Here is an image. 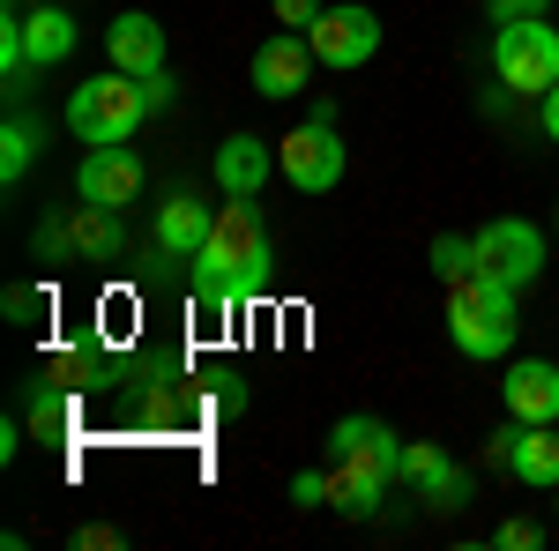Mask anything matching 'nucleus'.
Segmentation results:
<instances>
[{
    "instance_id": "1",
    "label": "nucleus",
    "mask_w": 559,
    "mask_h": 551,
    "mask_svg": "<svg viewBox=\"0 0 559 551\" xmlns=\"http://www.w3.org/2000/svg\"><path fill=\"white\" fill-rule=\"evenodd\" d=\"M515 328H522V291L492 268H471L463 284H448V343L463 358H508L515 350Z\"/></svg>"
},
{
    "instance_id": "2",
    "label": "nucleus",
    "mask_w": 559,
    "mask_h": 551,
    "mask_svg": "<svg viewBox=\"0 0 559 551\" xmlns=\"http://www.w3.org/2000/svg\"><path fill=\"white\" fill-rule=\"evenodd\" d=\"M150 120V97H142V83L134 75H90V83L68 89V128H75V142H134V128Z\"/></svg>"
},
{
    "instance_id": "3",
    "label": "nucleus",
    "mask_w": 559,
    "mask_h": 551,
    "mask_svg": "<svg viewBox=\"0 0 559 551\" xmlns=\"http://www.w3.org/2000/svg\"><path fill=\"white\" fill-rule=\"evenodd\" d=\"M492 68L500 83L522 97H545L559 83V31L545 15H522V23H492Z\"/></svg>"
},
{
    "instance_id": "4",
    "label": "nucleus",
    "mask_w": 559,
    "mask_h": 551,
    "mask_svg": "<svg viewBox=\"0 0 559 551\" xmlns=\"http://www.w3.org/2000/svg\"><path fill=\"white\" fill-rule=\"evenodd\" d=\"M276 171H284L299 194H336V187H344V134H336V112H329V105H321L306 128L284 134Z\"/></svg>"
},
{
    "instance_id": "5",
    "label": "nucleus",
    "mask_w": 559,
    "mask_h": 551,
    "mask_svg": "<svg viewBox=\"0 0 559 551\" xmlns=\"http://www.w3.org/2000/svg\"><path fill=\"white\" fill-rule=\"evenodd\" d=\"M261 261H276L261 209H254V202H239V194H224V209H216V224H210V247L194 254V268H224V276H239V268H261Z\"/></svg>"
},
{
    "instance_id": "6",
    "label": "nucleus",
    "mask_w": 559,
    "mask_h": 551,
    "mask_svg": "<svg viewBox=\"0 0 559 551\" xmlns=\"http://www.w3.org/2000/svg\"><path fill=\"white\" fill-rule=\"evenodd\" d=\"M477 268H492V276H508L515 291H530V284L545 276V231H537L530 216H492V224L477 231Z\"/></svg>"
},
{
    "instance_id": "7",
    "label": "nucleus",
    "mask_w": 559,
    "mask_h": 551,
    "mask_svg": "<svg viewBox=\"0 0 559 551\" xmlns=\"http://www.w3.org/2000/svg\"><path fill=\"white\" fill-rule=\"evenodd\" d=\"M306 38H313V60H321V68L344 75V68H366V60L381 52V15L358 8V0H344V8H321V23H313Z\"/></svg>"
},
{
    "instance_id": "8",
    "label": "nucleus",
    "mask_w": 559,
    "mask_h": 551,
    "mask_svg": "<svg viewBox=\"0 0 559 551\" xmlns=\"http://www.w3.org/2000/svg\"><path fill=\"white\" fill-rule=\"evenodd\" d=\"M134 194H142V157H134L128 142H97V149H83V165H75V202L128 209Z\"/></svg>"
},
{
    "instance_id": "9",
    "label": "nucleus",
    "mask_w": 559,
    "mask_h": 551,
    "mask_svg": "<svg viewBox=\"0 0 559 551\" xmlns=\"http://www.w3.org/2000/svg\"><path fill=\"white\" fill-rule=\"evenodd\" d=\"M492 463H508L522 484H537V492H559V432L552 424L508 418L500 432H492Z\"/></svg>"
},
{
    "instance_id": "10",
    "label": "nucleus",
    "mask_w": 559,
    "mask_h": 551,
    "mask_svg": "<svg viewBox=\"0 0 559 551\" xmlns=\"http://www.w3.org/2000/svg\"><path fill=\"white\" fill-rule=\"evenodd\" d=\"M329 463H358L373 469V477H388V484H403V432H388L381 418H336V432H329Z\"/></svg>"
},
{
    "instance_id": "11",
    "label": "nucleus",
    "mask_w": 559,
    "mask_h": 551,
    "mask_svg": "<svg viewBox=\"0 0 559 551\" xmlns=\"http://www.w3.org/2000/svg\"><path fill=\"white\" fill-rule=\"evenodd\" d=\"M313 68H321V60H313V38H306V31H276V38L254 52V97L284 105V97H299V89H306Z\"/></svg>"
},
{
    "instance_id": "12",
    "label": "nucleus",
    "mask_w": 559,
    "mask_h": 551,
    "mask_svg": "<svg viewBox=\"0 0 559 551\" xmlns=\"http://www.w3.org/2000/svg\"><path fill=\"white\" fill-rule=\"evenodd\" d=\"M105 60L120 68V75H165V23L157 15H142V8H128V15H112L105 23Z\"/></svg>"
},
{
    "instance_id": "13",
    "label": "nucleus",
    "mask_w": 559,
    "mask_h": 551,
    "mask_svg": "<svg viewBox=\"0 0 559 551\" xmlns=\"http://www.w3.org/2000/svg\"><path fill=\"white\" fill-rule=\"evenodd\" d=\"M403 484H411L426 507H463V500H471V477L455 469L448 447H432V440H403Z\"/></svg>"
},
{
    "instance_id": "14",
    "label": "nucleus",
    "mask_w": 559,
    "mask_h": 551,
    "mask_svg": "<svg viewBox=\"0 0 559 551\" xmlns=\"http://www.w3.org/2000/svg\"><path fill=\"white\" fill-rule=\"evenodd\" d=\"M500 403H508V418H522V424H559V366L552 358H522V366H508Z\"/></svg>"
},
{
    "instance_id": "15",
    "label": "nucleus",
    "mask_w": 559,
    "mask_h": 551,
    "mask_svg": "<svg viewBox=\"0 0 559 551\" xmlns=\"http://www.w3.org/2000/svg\"><path fill=\"white\" fill-rule=\"evenodd\" d=\"M269 179H276V149H269L261 134H224V149H216V187L239 194V202H254Z\"/></svg>"
},
{
    "instance_id": "16",
    "label": "nucleus",
    "mask_w": 559,
    "mask_h": 551,
    "mask_svg": "<svg viewBox=\"0 0 559 551\" xmlns=\"http://www.w3.org/2000/svg\"><path fill=\"white\" fill-rule=\"evenodd\" d=\"M210 202H194V194H173L165 209H157V254H173V261H194L202 247H210Z\"/></svg>"
},
{
    "instance_id": "17",
    "label": "nucleus",
    "mask_w": 559,
    "mask_h": 551,
    "mask_svg": "<svg viewBox=\"0 0 559 551\" xmlns=\"http://www.w3.org/2000/svg\"><path fill=\"white\" fill-rule=\"evenodd\" d=\"M75 15L60 8V0H38V8H23V45H31V68H60L68 52H75Z\"/></svg>"
},
{
    "instance_id": "18",
    "label": "nucleus",
    "mask_w": 559,
    "mask_h": 551,
    "mask_svg": "<svg viewBox=\"0 0 559 551\" xmlns=\"http://www.w3.org/2000/svg\"><path fill=\"white\" fill-rule=\"evenodd\" d=\"M388 492H395V484H388V477H373V469H358V463H336V469H329V507H344L350 522H373Z\"/></svg>"
},
{
    "instance_id": "19",
    "label": "nucleus",
    "mask_w": 559,
    "mask_h": 551,
    "mask_svg": "<svg viewBox=\"0 0 559 551\" xmlns=\"http://www.w3.org/2000/svg\"><path fill=\"white\" fill-rule=\"evenodd\" d=\"M75 261H83V268H105V261H120V209L75 202Z\"/></svg>"
},
{
    "instance_id": "20",
    "label": "nucleus",
    "mask_w": 559,
    "mask_h": 551,
    "mask_svg": "<svg viewBox=\"0 0 559 551\" xmlns=\"http://www.w3.org/2000/svg\"><path fill=\"white\" fill-rule=\"evenodd\" d=\"M38 142L45 128L31 112H8V128H0V187H23V171L38 165Z\"/></svg>"
},
{
    "instance_id": "21",
    "label": "nucleus",
    "mask_w": 559,
    "mask_h": 551,
    "mask_svg": "<svg viewBox=\"0 0 559 551\" xmlns=\"http://www.w3.org/2000/svg\"><path fill=\"white\" fill-rule=\"evenodd\" d=\"M471 268H477V239H455V231L432 239V276H440V284H463Z\"/></svg>"
},
{
    "instance_id": "22",
    "label": "nucleus",
    "mask_w": 559,
    "mask_h": 551,
    "mask_svg": "<svg viewBox=\"0 0 559 551\" xmlns=\"http://www.w3.org/2000/svg\"><path fill=\"white\" fill-rule=\"evenodd\" d=\"M31 254H38V261H75V209L45 216L38 231H31Z\"/></svg>"
},
{
    "instance_id": "23",
    "label": "nucleus",
    "mask_w": 559,
    "mask_h": 551,
    "mask_svg": "<svg viewBox=\"0 0 559 551\" xmlns=\"http://www.w3.org/2000/svg\"><path fill=\"white\" fill-rule=\"evenodd\" d=\"M23 68H31V45H23V8H8V15H0V75L15 83Z\"/></svg>"
},
{
    "instance_id": "24",
    "label": "nucleus",
    "mask_w": 559,
    "mask_h": 551,
    "mask_svg": "<svg viewBox=\"0 0 559 551\" xmlns=\"http://www.w3.org/2000/svg\"><path fill=\"white\" fill-rule=\"evenodd\" d=\"M0 313H8L15 328H38V313H45V291H38V284H8V291H0Z\"/></svg>"
},
{
    "instance_id": "25",
    "label": "nucleus",
    "mask_w": 559,
    "mask_h": 551,
    "mask_svg": "<svg viewBox=\"0 0 559 551\" xmlns=\"http://www.w3.org/2000/svg\"><path fill=\"white\" fill-rule=\"evenodd\" d=\"M31 432H38V440H52V432H68V403H60V395H31Z\"/></svg>"
},
{
    "instance_id": "26",
    "label": "nucleus",
    "mask_w": 559,
    "mask_h": 551,
    "mask_svg": "<svg viewBox=\"0 0 559 551\" xmlns=\"http://www.w3.org/2000/svg\"><path fill=\"white\" fill-rule=\"evenodd\" d=\"M492 544H500V551H537V544H545V529H537V522H500Z\"/></svg>"
},
{
    "instance_id": "27",
    "label": "nucleus",
    "mask_w": 559,
    "mask_h": 551,
    "mask_svg": "<svg viewBox=\"0 0 559 551\" xmlns=\"http://www.w3.org/2000/svg\"><path fill=\"white\" fill-rule=\"evenodd\" d=\"M269 8H276L284 31H313V23H321V0H269Z\"/></svg>"
},
{
    "instance_id": "28",
    "label": "nucleus",
    "mask_w": 559,
    "mask_h": 551,
    "mask_svg": "<svg viewBox=\"0 0 559 551\" xmlns=\"http://www.w3.org/2000/svg\"><path fill=\"white\" fill-rule=\"evenodd\" d=\"M292 507H329V477L321 469H299L292 477Z\"/></svg>"
},
{
    "instance_id": "29",
    "label": "nucleus",
    "mask_w": 559,
    "mask_h": 551,
    "mask_svg": "<svg viewBox=\"0 0 559 551\" xmlns=\"http://www.w3.org/2000/svg\"><path fill=\"white\" fill-rule=\"evenodd\" d=\"M492 23H522V15H545V0H485Z\"/></svg>"
},
{
    "instance_id": "30",
    "label": "nucleus",
    "mask_w": 559,
    "mask_h": 551,
    "mask_svg": "<svg viewBox=\"0 0 559 551\" xmlns=\"http://www.w3.org/2000/svg\"><path fill=\"white\" fill-rule=\"evenodd\" d=\"M75 544H83V551H112V544H120V529H105V522H83V529H75Z\"/></svg>"
},
{
    "instance_id": "31",
    "label": "nucleus",
    "mask_w": 559,
    "mask_h": 551,
    "mask_svg": "<svg viewBox=\"0 0 559 551\" xmlns=\"http://www.w3.org/2000/svg\"><path fill=\"white\" fill-rule=\"evenodd\" d=\"M142 97H150V112H165L173 105V68L165 75H142Z\"/></svg>"
},
{
    "instance_id": "32",
    "label": "nucleus",
    "mask_w": 559,
    "mask_h": 551,
    "mask_svg": "<svg viewBox=\"0 0 559 551\" xmlns=\"http://www.w3.org/2000/svg\"><path fill=\"white\" fill-rule=\"evenodd\" d=\"M537 120H545V134H552V142H559V83L545 89V97H537Z\"/></svg>"
}]
</instances>
